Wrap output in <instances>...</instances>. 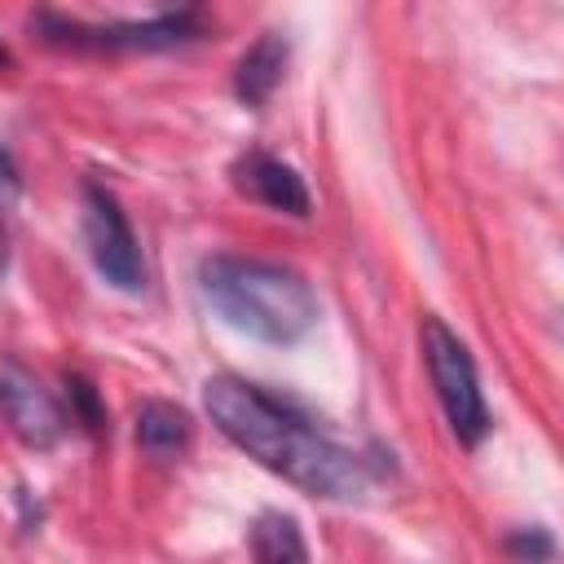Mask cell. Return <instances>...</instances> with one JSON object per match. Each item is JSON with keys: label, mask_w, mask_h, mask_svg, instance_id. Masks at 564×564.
Returning <instances> with one entry per match:
<instances>
[{"label": "cell", "mask_w": 564, "mask_h": 564, "mask_svg": "<svg viewBox=\"0 0 564 564\" xmlns=\"http://www.w3.org/2000/svg\"><path fill=\"white\" fill-rule=\"evenodd\" d=\"M203 405L238 449H247L260 467L278 471L295 489L313 498H357L366 489L361 458L326 441L295 410L273 401L264 388L238 375H216L203 383Z\"/></svg>", "instance_id": "obj_1"}, {"label": "cell", "mask_w": 564, "mask_h": 564, "mask_svg": "<svg viewBox=\"0 0 564 564\" xmlns=\"http://www.w3.org/2000/svg\"><path fill=\"white\" fill-rule=\"evenodd\" d=\"M198 291L225 326L260 344H295L317 322L313 286L295 269L273 264V260L229 256V251L203 256Z\"/></svg>", "instance_id": "obj_2"}, {"label": "cell", "mask_w": 564, "mask_h": 564, "mask_svg": "<svg viewBox=\"0 0 564 564\" xmlns=\"http://www.w3.org/2000/svg\"><path fill=\"white\" fill-rule=\"evenodd\" d=\"M419 344H423V361H427L432 388H436V397H441V410H445L454 436H458L463 445H476V441L489 432V410H485L480 379H476V361H471L467 344H463L441 317H423Z\"/></svg>", "instance_id": "obj_3"}, {"label": "cell", "mask_w": 564, "mask_h": 564, "mask_svg": "<svg viewBox=\"0 0 564 564\" xmlns=\"http://www.w3.org/2000/svg\"><path fill=\"white\" fill-rule=\"evenodd\" d=\"M31 26L57 44V48H172V44H185V40H198L203 35V13L194 9H181V13H159V18H145V22H79V18H62V13H35Z\"/></svg>", "instance_id": "obj_4"}, {"label": "cell", "mask_w": 564, "mask_h": 564, "mask_svg": "<svg viewBox=\"0 0 564 564\" xmlns=\"http://www.w3.org/2000/svg\"><path fill=\"white\" fill-rule=\"evenodd\" d=\"M84 238H88V256H93L97 273L115 291L137 295L145 286V260H141L137 234H132L119 198L97 181H84Z\"/></svg>", "instance_id": "obj_5"}, {"label": "cell", "mask_w": 564, "mask_h": 564, "mask_svg": "<svg viewBox=\"0 0 564 564\" xmlns=\"http://www.w3.org/2000/svg\"><path fill=\"white\" fill-rule=\"evenodd\" d=\"M0 414L9 419V427L18 432V441L31 445V449H53L62 441V432H66V419H62L57 401L18 361H4L0 366Z\"/></svg>", "instance_id": "obj_6"}, {"label": "cell", "mask_w": 564, "mask_h": 564, "mask_svg": "<svg viewBox=\"0 0 564 564\" xmlns=\"http://www.w3.org/2000/svg\"><path fill=\"white\" fill-rule=\"evenodd\" d=\"M234 185L242 194H251L256 203H264L273 212H286V216H308V207H313L304 176L291 163H282V159H273L264 150H247L234 163Z\"/></svg>", "instance_id": "obj_7"}, {"label": "cell", "mask_w": 564, "mask_h": 564, "mask_svg": "<svg viewBox=\"0 0 564 564\" xmlns=\"http://www.w3.org/2000/svg\"><path fill=\"white\" fill-rule=\"evenodd\" d=\"M286 40L278 31H264L234 66V93L242 106H264L269 93L282 84V70H286Z\"/></svg>", "instance_id": "obj_8"}, {"label": "cell", "mask_w": 564, "mask_h": 564, "mask_svg": "<svg viewBox=\"0 0 564 564\" xmlns=\"http://www.w3.org/2000/svg\"><path fill=\"white\" fill-rule=\"evenodd\" d=\"M189 436H194V423L176 401H145L137 410V445H141V454L176 458V454H185Z\"/></svg>", "instance_id": "obj_9"}, {"label": "cell", "mask_w": 564, "mask_h": 564, "mask_svg": "<svg viewBox=\"0 0 564 564\" xmlns=\"http://www.w3.org/2000/svg\"><path fill=\"white\" fill-rule=\"evenodd\" d=\"M251 560L256 564H308V546H304L300 524L282 511H264L251 524Z\"/></svg>", "instance_id": "obj_10"}, {"label": "cell", "mask_w": 564, "mask_h": 564, "mask_svg": "<svg viewBox=\"0 0 564 564\" xmlns=\"http://www.w3.org/2000/svg\"><path fill=\"white\" fill-rule=\"evenodd\" d=\"M66 392H70V405H75L79 423H84L88 432H101V427H106V410H101V401H97V388H93L84 375H66Z\"/></svg>", "instance_id": "obj_11"}, {"label": "cell", "mask_w": 564, "mask_h": 564, "mask_svg": "<svg viewBox=\"0 0 564 564\" xmlns=\"http://www.w3.org/2000/svg\"><path fill=\"white\" fill-rule=\"evenodd\" d=\"M507 546H511V555H516L520 564H546L551 551H555L551 538H546V529H516Z\"/></svg>", "instance_id": "obj_12"}, {"label": "cell", "mask_w": 564, "mask_h": 564, "mask_svg": "<svg viewBox=\"0 0 564 564\" xmlns=\"http://www.w3.org/2000/svg\"><path fill=\"white\" fill-rule=\"evenodd\" d=\"M18 185H22V181H18V163H13V154L0 145V189H9V194H13Z\"/></svg>", "instance_id": "obj_13"}, {"label": "cell", "mask_w": 564, "mask_h": 564, "mask_svg": "<svg viewBox=\"0 0 564 564\" xmlns=\"http://www.w3.org/2000/svg\"><path fill=\"white\" fill-rule=\"evenodd\" d=\"M4 264H9V234H4V220H0V278H4Z\"/></svg>", "instance_id": "obj_14"}, {"label": "cell", "mask_w": 564, "mask_h": 564, "mask_svg": "<svg viewBox=\"0 0 564 564\" xmlns=\"http://www.w3.org/2000/svg\"><path fill=\"white\" fill-rule=\"evenodd\" d=\"M4 62H9V53H4V44H0V66H4Z\"/></svg>", "instance_id": "obj_15"}]
</instances>
